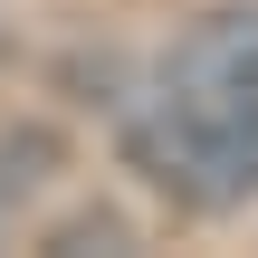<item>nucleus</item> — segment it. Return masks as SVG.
I'll list each match as a JSON object with an SVG mask.
<instances>
[{
  "mask_svg": "<svg viewBox=\"0 0 258 258\" xmlns=\"http://www.w3.org/2000/svg\"><path fill=\"white\" fill-rule=\"evenodd\" d=\"M124 163L144 172V191H163L172 211H239L258 201V105H182V96H144L124 115Z\"/></svg>",
  "mask_w": 258,
  "mask_h": 258,
  "instance_id": "obj_1",
  "label": "nucleus"
},
{
  "mask_svg": "<svg viewBox=\"0 0 258 258\" xmlns=\"http://www.w3.org/2000/svg\"><path fill=\"white\" fill-rule=\"evenodd\" d=\"M163 96L211 105V115L258 105V0H230V10H211V19L182 29V48L163 67Z\"/></svg>",
  "mask_w": 258,
  "mask_h": 258,
  "instance_id": "obj_2",
  "label": "nucleus"
},
{
  "mask_svg": "<svg viewBox=\"0 0 258 258\" xmlns=\"http://www.w3.org/2000/svg\"><path fill=\"white\" fill-rule=\"evenodd\" d=\"M57 172H67L57 124H0V220H10V211H29Z\"/></svg>",
  "mask_w": 258,
  "mask_h": 258,
  "instance_id": "obj_3",
  "label": "nucleus"
},
{
  "mask_svg": "<svg viewBox=\"0 0 258 258\" xmlns=\"http://www.w3.org/2000/svg\"><path fill=\"white\" fill-rule=\"evenodd\" d=\"M38 249H48V258H86V249L115 258V249H134V220H124V211H77V220H57Z\"/></svg>",
  "mask_w": 258,
  "mask_h": 258,
  "instance_id": "obj_4",
  "label": "nucleus"
}]
</instances>
